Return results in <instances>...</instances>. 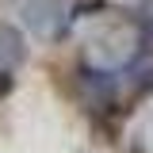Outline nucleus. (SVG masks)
Listing matches in <instances>:
<instances>
[{"label": "nucleus", "instance_id": "nucleus-2", "mask_svg": "<svg viewBox=\"0 0 153 153\" xmlns=\"http://www.w3.org/2000/svg\"><path fill=\"white\" fill-rule=\"evenodd\" d=\"M8 88H12V73H0V96L8 92Z\"/></svg>", "mask_w": 153, "mask_h": 153}, {"label": "nucleus", "instance_id": "nucleus-1", "mask_svg": "<svg viewBox=\"0 0 153 153\" xmlns=\"http://www.w3.org/2000/svg\"><path fill=\"white\" fill-rule=\"evenodd\" d=\"M27 57V38L12 23H0V73H16Z\"/></svg>", "mask_w": 153, "mask_h": 153}]
</instances>
